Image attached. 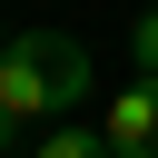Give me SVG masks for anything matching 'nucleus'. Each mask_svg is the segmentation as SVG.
Wrapping results in <instances>:
<instances>
[{
	"instance_id": "f03ea898",
	"label": "nucleus",
	"mask_w": 158,
	"mask_h": 158,
	"mask_svg": "<svg viewBox=\"0 0 158 158\" xmlns=\"http://www.w3.org/2000/svg\"><path fill=\"white\" fill-rule=\"evenodd\" d=\"M109 148H118V158H158V69H138V79L109 99Z\"/></svg>"
},
{
	"instance_id": "39448f33",
	"label": "nucleus",
	"mask_w": 158,
	"mask_h": 158,
	"mask_svg": "<svg viewBox=\"0 0 158 158\" xmlns=\"http://www.w3.org/2000/svg\"><path fill=\"white\" fill-rule=\"evenodd\" d=\"M10 148H20V118H10V99H0V158H10Z\"/></svg>"
},
{
	"instance_id": "7ed1b4c3",
	"label": "nucleus",
	"mask_w": 158,
	"mask_h": 158,
	"mask_svg": "<svg viewBox=\"0 0 158 158\" xmlns=\"http://www.w3.org/2000/svg\"><path fill=\"white\" fill-rule=\"evenodd\" d=\"M30 158H118V148H109V128H79V118H49V138H40Z\"/></svg>"
},
{
	"instance_id": "f257e3e1",
	"label": "nucleus",
	"mask_w": 158,
	"mask_h": 158,
	"mask_svg": "<svg viewBox=\"0 0 158 158\" xmlns=\"http://www.w3.org/2000/svg\"><path fill=\"white\" fill-rule=\"evenodd\" d=\"M89 89H99V79H89V49H79L69 30L0 40V99H10V118H20V128H30V118H69Z\"/></svg>"
},
{
	"instance_id": "20e7f679",
	"label": "nucleus",
	"mask_w": 158,
	"mask_h": 158,
	"mask_svg": "<svg viewBox=\"0 0 158 158\" xmlns=\"http://www.w3.org/2000/svg\"><path fill=\"white\" fill-rule=\"evenodd\" d=\"M128 59H138V69H158V10H138V20H128Z\"/></svg>"
}]
</instances>
